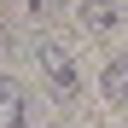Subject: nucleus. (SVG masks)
<instances>
[{"mask_svg":"<svg viewBox=\"0 0 128 128\" xmlns=\"http://www.w3.org/2000/svg\"><path fill=\"white\" fill-rule=\"evenodd\" d=\"M122 24V18H116V0H82V29H88V35H111Z\"/></svg>","mask_w":128,"mask_h":128,"instance_id":"nucleus-2","label":"nucleus"},{"mask_svg":"<svg viewBox=\"0 0 128 128\" xmlns=\"http://www.w3.org/2000/svg\"><path fill=\"white\" fill-rule=\"evenodd\" d=\"M0 128H29V116H24V93H18V82H0Z\"/></svg>","mask_w":128,"mask_h":128,"instance_id":"nucleus-4","label":"nucleus"},{"mask_svg":"<svg viewBox=\"0 0 128 128\" xmlns=\"http://www.w3.org/2000/svg\"><path fill=\"white\" fill-rule=\"evenodd\" d=\"M35 58H41V76H47L52 99H76V88H82V76H76V58L64 52L58 41H41V47H35Z\"/></svg>","mask_w":128,"mask_h":128,"instance_id":"nucleus-1","label":"nucleus"},{"mask_svg":"<svg viewBox=\"0 0 128 128\" xmlns=\"http://www.w3.org/2000/svg\"><path fill=\"white\" fill-rule=\"evenodd\" d=\"M99 88H105L111 105H128V52H116V58L99 70Z\"/></svg>","mask_w":128,"mask_h":128,"instance_id":"nucleus-3","label":"nucleus"},{"mask_svg":"<svg viewBox=\"0 0 128 128\" xmlns=\"http://www.w3.org/2000/svg\"><path fill=\"white\" fill-rule=\"evenodd\" d=\"M0 82H6V76H0Z\"/></svg>","mask_w":128,"mask_h":128,"instance_id":"nucleus-5","label":"nucleus"}]
</instances>
